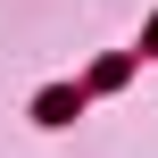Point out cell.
I'll return each mask as SVG.
<instances>
[{"label":"cell","instance_id":"cell-1","mask_svg":"<svg viewBox=\"0 0 158 158\" xmlns=\"http://www.w3.org/2000/svg\"><path fill=\"white\" fill-rule=\"evenodd\" d=\"M75 117V92H42V125H67Z\"/></svg>","mask_w":158,"mask_h":158},{"label":"cell","instance_id":"cell-2","mask_svg":"<svg viewBox=\"0 0 158 158\" xmlns=\"http://www.w3.org/2000/svg\"><path fill=\"white\" fill-rule=\"evenodd\" d=\"M150 50H158V25H150Z\"/></svg>","mask_w":158,"mask_h":158}]
</instances>
